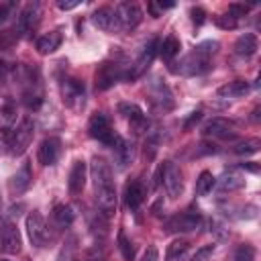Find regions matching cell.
Here are the masks:
<instances>
[{
	"label": "cell",
	"mask_w": 261,
	"mask_h": 261,
	"mask_svg": "<svg viewBox=\"0 0 261 261\" xmlns=\"http://www.w3.org/2000/svg\"><path fill=\"white\" fill-rule=\"evenodd\" d=\"M92 179H94V196L100 212L104 216H110L116 210V188L112 179V169L102 157L92 159Z\"/></svg>",
	"instance_id": "cell-1"
},
{
	"label": "cell",
	"mask_w": 261,
	"mask_h": 261,
	"mask_svg": "<svg viewBox=\"0 0 261 261\" xmlns=\"http://www.w3.org/2000/svg\"><path fill=\"white\" fill-rule=\"evenodd\" d=\"M218 43L216 41H204L200 43L190 55H186L179 63V67L171 69L175 73H184V75H198L202 71H206L210 67V57L216 53Z\"/></svg>",
	"instance_id": "cell-2"
},
{
	"label": "cell",
	"mask_w": 261,
	"mask_h": 261,
	"mask_svg": "<svg viewBox=\"0 0 261 261\" xmlns=\"http://www.w3.org/2000/svg\"><path fill=\"white\" fill-rule=\"evenodd\" d=\"M88 130H90V137H92V139L104 143L106 147H112V149H114V147L120 143V137L112 130L110 120H108L106 114H102V112L92 114V118H90V122H88Z\"/></svg>",
	"instance_id": "cell-3"
},
{
	"label": "cell",
	"mask_w": 261,
	"mask_h": 261,
	"mask_svg": "<svg viewBox=\"0 0 261 261\" xmlns=\"http://www.w3.org/2000/svg\"><path fill=\"white\" fill-rule=\"evenodd\" d=\"M120 80H128V71L124 69V65H120L116 61H104L102 65H98V69H96V88L98 90H108Z\"/></svg>",
	"instance_id": "cell-4"
},
{
	"label": "cell",
	"mask_w": 261,
	"mask_h": 261,
	"mask_svg": "<svg viewBox=\"0 0 261 261\" xmlns=\"http://www.w3.org/2000/svg\"><path fill=\"white\" fill-rule=\"evenodd\" d=\"M33 135H35V124L31 118H22L20 124L16 126V130H12L10 135V147H8V153L10 155H22L27 151V147L31 145L33 141Z\"/></svg>",
	"instance_id": "cell-5"
},
{
	"label": "cell",
	"mask_w": 261,
	"mask_h": 261,
	"mask_svg": "<svg viewBox=\"0 0 261 261\" xmlns=\"http://www.w3.org/2000/svg\"><path fill=\"white\" fill-rule=\"evenodd\" d=\"M61 98H63V104L73 108V110H80L86 102V88H84V82L75 80V77H65L61 82Z\"/></svg>",
	"instance_id": "cell-6"
},
{
	"label": "cell",
	"mask_w": 261,
	"mask_h": 261,
	"mask_svg": "<svg viewBox=\"0 0 261 261\" xmlns=\"http://www.w3.org/2000/svg\"><path fill=\"white\" fill-rule=\"evenodd\" d=\"M24 226H27V234H29V239L35 247H45L47 245L49 230H47V224H45V218L41 216V212H37V210L29 212V216L24 220Z\"/></svg>",
	"instance_id": "cell-7"
},
{
	"label": "cell",
	"mask_w": 261,
	"mask_h": 261,
	"mask_svg": "<svg viewBox=\"0 0 261 261\" xmlns=\"http://www.w3.org/2000/svg\"><path fill=\"white\" fill-rule=\"evenodd\" d=\"M116 20H118V27L120 31H133L139 27L141 18H143V12L141 8L135 4V2H120L116 8Z\"/></svg>",
	"instance_id": "cell-8"
},
{
	"label": "cell",
	"mask_w": 261,
	"mask_h": 261,
	"mask_svg": "<svg viewBox=\"0 0 261 261\" xmlns=\"http://www.w3.org/2000/svg\"><path fill=\"white\" fill-rule=\"evenodd\" d=\"M157 51H159V41H157V39H151V41L143 47V51H141L139 59L135 61V65H130V69H128V82L137 80L139 75H143V73L149 69V65L153 63Z\"/></svg>",
	"instance_id": "cell-9"
},
{
	"label": "cell",
	"mask_w": 261,
	"mask_h": 261,
	"mask_svg": "<svg viewBox=\"0 0 261 261\" xmlns=\"http://www.w3.org/2000/svg\"><path fill=\"white\" fill-rule=\"evenodd\" d=\"M202 216L198 210H186V212H179L175 216H171L167 222H165V228L169 232H190L194 228H198Z\"/></svg>",
	"instance_id": "cell-10"
},
{
	"label": "cell",
	"mask_w": 261,
	"mask_h": 261,
	"mask_svg": "<svg viewBox=\"0 0 261 261\" xmlns=\"http://www.w3.org/2000/svg\"><path fill=\"white\" fill-rule=\"evenodd\" d=\"M20 245L22 241H20V232L16 224L10 220H2L0 222V249L8 255H16L20 251Z\"/></svg>",
	"instance_id": "cell-11"
},
{
	"label": "cell",
	"mask_w": 261,
	"mask_h": 261,
	"mask_svg": "<svg viewBox=\"0 0 261 261\" xmlns=\"http://www.w3.org/2000/svg\"><path fill=\"white\" fill-rule=\"evenodd\" d=\"M161 177H163V184H165V190L171 198H177L184 190V181H181V171L175 163L171 161H165L161 167Z\"/></svg>",
	"instance_id": "cell-12"
},
{
	"label": "cell",
	"mask_w": 261,
	"mask_h": 261,
	"mask_svg": "<svg viewBox=\"0 0 261 261\" xmlns=\"http://www.w3.org/2000/svg\"><path fill=\"white\" fill-rule=\"evenodd\" d=\"M39 16H41L39 4H37V2H29V4L20 10V16H18V20H16V24H14V31L18 33V37L31 33V31L37 27Z\"/></svg>",
	"instance_id": "cell-13"
},
{
	"label": "cell",
	"mask_w": 261,
	"mask_h": 261,
	"mask_svg": "<svg viewBox=\"0 0 261 261\" xmlns=\"http://www.w3.org/2000/svg\"><path fill=\"white\" fill-rule=\"evenodd\" d=\"M59 153H61V141L57 137H49L39 145L37 159L41 165H53L59 159Z\"/></svg>",
	"instance_id": "cell-14"
},
{
	"label": "cell",
	"mask_w": 261,
	"mask_h": 261,
	"mask_svg": "<svg viewBox=\"0 0 261 261\" xmlns=\"http://www.w3.org/2000/svg\"><path fill=\"white\" fill-rule=\"evenodd\" d=\"M92 22H94L100 31H106V33H110V31H120L118 20H116V12H114V8H110V6H100V8L92 14Z\"/></svg>",
	"instance_id": "cell-15"
},
{
	"label": "cell",
	"mask_w": 261,
	"mask_h": 261,
	"mask_svg": "<svg viewBox=\"0 0 261 261\" xmlns=\"http://www.w3.org/2000/svg\"><path fill=\"white\" fill-rule=\"evenodd\" d=\"M202 135L204 137H212V139H232V124L224 118H212L202 126Z\"/></svg>",
	"instance_id": "cell-16"
},
{
	"label": "cell",
	"mask_w": 261,
	"mask_h": 261,
	"mask_svg": "<svg viewBox=\"0 0 261 261\" xmlns=\"http://www.w3.org/2000/svg\"><path fill=\"white\" fill-rule=\"evenodd\" d=\"M86 175H88V167L82 159L73 161L71 169H69V179H67V186H69V192L71 194H80L86 186Z\"/></svg>",
	"instance_id": "cell-17"
},
{
	"label": "cell",
	"mask_w": 261,
	"mask_h": 261,
	"mask_svg": "<svg viewBox=\"0 0 261 261\" xmlns=\"http://www.w3.org/2000/svg\"><path fill=\"white\" fill-rule=\"evenodd\" d=\"M31 181H33V171H31L29 161H24V163L20 165V169L10 177V192L18 196V194H22V192L29 190Z\"/></svg>",
	"instance_id": "cell-18"
},
{
	"label": "cell",
	"mask_w": 261,
	"mask_h": 261,
	"mask_svg": "<svg viewBox=\"0 0 261 261\" xmlns=\"http://www.w3.org/2000/svg\"><path fill=\"white\" fill-rule=\"evenodd\" d=\"M61 45V33L59 31H51V33H45L43 37L37 39V51L41 55H49L53 51H57Z\"/></svg>",
	"instance_id": "cell-19"
},
{
	"label": "cell",
	"mask_w": 261,
	"mask_h": 261,
	"mask_svg": "<svg viewBox=\"0 0 261 261\" xmlns=\"http://www.w3.org/2000/svg\"><path fill=\"white\" fill-rule=\"evenodd\" d=\"M257 49H259V41H257V37L253 33L241 35L237 39V43H234V53L241 55V57H251Z\"/></svg>",
	"instance_id": "cell-20"
},
{
	"label": "cell",
	"mask_w": 261,
	"mask_h": 261,
	"mask_svg": "<svg viewBox=\"0 0 261 261\" xmlns=\"http://www.w3.org/2000/svg\"><path fill=\"white\" fill-rule=\"evenodd\" d=\"M143 198H145V188H143L141 181H130V184H126V188H124V202H126V206H128L130 210H137V208L141 206Z\"/></svg>",
	"instance_id": "cell-21"
},
{
	"label": "cell",
	"mask_w": 261,
	"mask_h": 261,
	"mask_svg": "<svg viewBox=\"0 0 261 261\" xmlns=\"http://www.w3.org/2000/svg\"><path fill=\"white\" fill-rule=\"evenodd\" d=\"M51 216H53L55 226H59V228H69L71 222H73V218H75L73 208H71L69 204H57V206L53 208Z\"/></svg>",
	"instance_id": "cell-22"
},
{
	"label": "cell",
	"mask_w": 261,
	"mask_h": 261,
	"mask_svg": "<svg viewBox=\"0 0 261 261\" xmlns=\"http://www.w3.org/2000/svg\"><path fill=\"white\" fill-rule=\"evenodd\" d=\"M247 92H249V84L245 80H234V82H228L218 88V96H222V98H241Z\"/></svg>",
	"instance_id": "cell-23"
},
{
	"label": "cell",
	"mask_w": 261,
	"mask_h": 261,
	"mask_svg": "<svg viewBox=\"0 0 261 261\" xmlns=\"http://www.w3.org/2000/svg\"><path fill=\"white\" fill-rule=\"evenodd\" d=\"M188 251H190V243L184 241V239H177L173 241L167 251H165V261H184L188 257Z\"/></svg>",
	"instance_id": "cell-24"
},
{
	"label": "cell",
	"mask_w": 261,
	"mask_h": 261,
	"mask_svg": "<svg viewBox=\"0 0 261 261\" xmlns=\"http://www.w3.org/2000/svg\"><path fill=\"white\" fill-rule=\"evenodd\" d=\"M179 49H181V43H179V39L177 37H173V35H169V37H165L163 39V43H159V55L165 59V61H171L177 53H179Z\"/></svg>",
	"instance_id": "cell-25"
},
{
	"label": "cell",
	"mask_w": 261,
	"mask_h": 261,
	"mask_svg": "<svg viewBox=\"0 0 261 261\" xmlns=\"http://www.w3.org/2000/svg\"><path fill=\"white\" fill-rule=\"evenodd\" d=\"M114 151H116V159H118V165H120V167H126V165L133 161V157H135V147H133V143H128V141H124V139H120V143L114 147Z\"/></svg>",
	"instance_id": "cell-26"
},
{
	"label": "cell",
	"mask_w": 261,
	"mask_h": 261,
	"mask_svg": "<svg viewBox=\"0 0 261 261\" xmlns=\"http://www.w3.org/2000/svg\"><path fill=\"white\" fill-rule=\"evenodd\" d=\"M245 186V179H243V175H239V173H224L220 179H218V190H222V192H230V190H239V188H243Z\"/></svg>",
	"instance_id": "cell-27"
},
{
	"label": "cell",
	"mask_w": 261,
	"mask_h": 261,
	"mask_svg": "<svg viewBox=\"0 0 261 261\" xmlns=\"http://www.w3.org/2000/svg\"><path fill=\"white\" fill-rule=\"evenodd\" d=\"M214 184H216L214 175H212L210 171H202V173L198 175V179H196V194H198V196H206V194L214 188Z\"/></svg>",
	"instance_id": "cell-28"
},
{
	"label": "cell",
	"mask_w": 261,
	"mask_h": 261,
	"mask_svg": "<svg viewBox=\"0 0 261 261\" xmlns=\"http://www.w3.org/2000/svg\"><path fill=\"white\" fill-rule=\"evenodd\" d=\"M118 251H120V255H122L124 261H133L135 259V247H133L130 239L122 230L118 232Z\"/></svg>",
	"instance_id": "cell-29"
},
{
	"label": "cell",
	"mask_w": 261,
	"mask_h": 261,
	"mask_svg": "<svg viewBox=\"0 0 261 261\" xmlns=\"http://www.w3.org/2000/svg\"><path fill=\"white\" fill-rule=\"evenodd\" d=\"M259 147H261V141L259 139H247V141H241L234 147V153L237 155H251V153H257Z\"/></svg>",
	"instance_id": "cell-30"
},
{
	"label": "cell",
	"mask_w": 261,
	"mask_h": 261,
	"mask_svg": "<svg viewBox=\"0 0 261 261\" xmlns=\"http://www.w3.org/2000/svg\"><path fill=\"white\" fill-rule=\"evenodd\" d=\"M118 112H120V114H124V116L128 118V122H130V120H135V118L145 116V114H143V110H141L137 104H130V102H122V104H118Z\"/></svg>",
	"instance_id": "cell-31"
},
{
	"label": "cell",
	"mask_w": 261,
	"mask_h": 261,
	"mask_svg": "<svg viewBox=\"0 0 261 261\" xmlns=\"http://www.w3.org/2000/svg\"><path fill=\"white\" fill-rule=\"evenodd\" d=\"M214 22H216V27H220V29L228 31V29H234L239 20H237L230 12H222V14H216V16H214Z\"/></svg>",
	"instance_id": "cell-32"
},
{
	"label": "cell",
	"mask_w": 261,
	"mask_h": 261,
	"mask_svg": "<svg viewBox=\"0 0 261 261\" xmlns=\"http://www.w3.org/2000/svg\"><path fill=\"white\" fill-rule=\"evenodd\" d=\"M234 261H255V249L251 245H239L234 251Z\"/></svg>",
	"instance_id": "cell-33"
},
{
	"label": "cell",
	"mask_w": 261,
	"mask_h": 261,
	"mask_svg": "<svg viewBox=\"0 0 261 261\" xmlns=\"http://www.w3.org/2000/svg\"><path fill=\"white\" fill-rule=\"evenodd\" d=\"M16 41H18V33H16L14 29L0 33V49H2V51H4V49H10Z\"/></svg>",
	"instance_id": "cell-34"
},
{
	"label": "cell",
	"mask_w": 261,
	"mask_h": 261,
	"mask_svg": "<svg viewBox=\"0 0 261 261\" xmlns=\"http://www.w3.org/2000/svg\"><path fill=\"white\" fill-rule=\"evenodd\" d=\"M212 253H214V245H204V247H200V249L192 255L190 261H210Z\"/></svg>",
	"instance_id": "cell-35"
},
{
	"label": "cell",
	"mask_w": 261,
	"mask_h": 261,
	"mask_svg": "<svg viewBox=\"0 0 261 261\" xmlns=\"http://www.w3.org/2000/svg\"><path fill=\"white\" fill-rule=\"evenodd\" d=\"M10 135H12V130L10 128H0V153H4V151H8V147H10Z\"/></svg>",
	"instance_id": "cell-36"
},
{
	"label": "cell",
	"mask_w": 261,
	"mask_h": 261,
	"mask_svg": "<svg viewBox=\"0 0 261 261\" xmlns=\"http://www.w3.org/2000/svg\"><path fill=\"white\" fill-rule=\"evenodd\" d=\"M190 14H192V20H194L196 27H200V24L206 20V10L200 8V6H194V8L190 10Z\"/></svg>",
	"instance_id": "cell-37"
},
{
	"label": "cell",
	"mask_w": 261,
	"mask_h": 261,
	"mask_svg": "<svg viewBox=\"0 0 261 261\" xmlns=\"http://www.w3.org/2000/svg\"><path fill=\"white\" fill-rule=\"evenodd\" d=\"M0 110H2V116H4L8 122L14 118V104H12V100H10V98H6V100H4V104H2V108H0Z\"/></svg>",
	"instance_id": "cell-38"
},
{
	"label": "cell",
	"mask_w": 261,
	"mask_h": 261,
	"mask_svg": "<svg viewBox=\"0 0 261 261\" xmlns=\"http://www.w3.org/2000/svg\"><path fill=\"white\" fill-rule=\"evenodd\" d=\"M247 10H249V6H247V4H228V12H230L234 18H239V16L247 14Z\"/></svg>",
	"instance_id": "cell-39"
},
{
	"label": "cell",
	"mask_w": 261,
	"mask_h": 261,
	"mask_svg": "<svg viewBox=\"0 0 261 261\" xmlns=\"http://www.w3.org/2000/svg\"><path fill=\"white\" fill-rule=\"evenodd\" d=\"M10 71H12V67H10L6 61H2V59H0V84H6V82H8Z\"/></svg>",
	"instance_id": "cell-40"
},
{
	"label": "cell",
	"mask_w": 261,
	"mask_h": 261,
	"mask_svg": "<svg viewBox=\"0 0 261 261\" xmlns=\"http://www.w3.org/2000/svg\"><path fill=\"white\" fill-rule=\"evenodd\" d=\"M141 261H159V255H157V249L151 245V247H147V251L143 253V259Z\"/></svg>",
	"instance_id": "cell-41"
},
{
	"label": "cell",
	"mask_w": 261,
	"mask_h": 261,
	"mask_svg": "<svg viewBox=\"0 0 261 261\" xmlns=\"http://www.w3.org/2000/svg\"><path fill=\"white\" fill-rule=\"evenodd\" d=\"M77 4H80L77 0H59V2H57V6H59L61 10H71V8H75Z\"/></svg>",
	"instance_id": "cell-42"
},
{
	"label": "cell",
	"mask_w": 261,
	"mask_h": 261,
	"mask_svg": "<svg viewBox=\"0 0 261 261\" xmlns=\"http://www.w3.org/2000/svg\"><path fill=\"white\" fill-rule=\"evenodd\" d=\"M88 261H104V255H102V251L96 247V249H92V251H88Z\"/></svg>",
	"instance_id": "cell-43"
},
{
	"label": "cell",
	"mask_w": 261,
	"mask_h": 261,
	"mask_svg": "<svg viewBox=\"0 0 261 261\" xmlns=\"http://www.w3.org/2000/svg\"><path fill=\"white\" fill-rule=\"evenodd\" d=\"M200 116H202V112H192V116H190V118L186 120L184 128H186V130H190V128H192V124H196V122L200 120Z\"/></svg>",
	"instance_id": "cell-44"
},
{
	"label": "cell",
	"mask_w": 261,
	"mask_h": 261,
	"mask_svg": "<svg viewBox=\"0 0 261 261\" xmlns=\"http://www.w3.org/2000/svg\"><path fill=\"white\" fill-rule=\"evenodd\" d=\"M147 8H149V12H151V16H155V18H157V16H159V14H161V12H159V8H157V4H155V2H147Z\"/></svg>",
	"instance_id": "cell-45"
},
{
	"label": "cell",
	"mask_w": 261,
	"mask_h": 261,
	"mask_svg": "<svg viewBox=\"0 0 261 261\" xmlns=\"http://www.w3.org/2000/svg\"><path fill=\"white\" fill-rule=\"evenodd\" d=\"M12 8V4H2L0 6V20H4L6 16H8V10Z\"/></svg>",
	"instance_id": "cell-46"
},
{
	"label": "cell",
	"mask_w": 261,
	"mask_h": 261,
	"mask_svg": "<svg viewBox=\"0 0 261 261\" xmlns=\"http://www.w3.org/2000/svg\"><path fill=\"white\" fill-rule=\"evenodd\" d=\"M241 169H249V171L257 173V171H259V165H253V161H249V163H243V165H241Z\"/></svg>",
	"instance_id": "cell-47"
},
{
	"label": "cell",
	"mask_w": 261,
	"mask_h": 261,
	"mask_svg": "<svg viewBox=\"0 0 261 261\" xmlns=\"http://www.w3.org/2000/svg\"><path fill=\"white\" fill-rule=\"evenodd\" d=\"M253 120H255V122L259 120V108H255V110H253Z\"/></svg>",
	"instance_id": "cell-48"
},
{
	"label": "cell",
	"mask_w": 261,
	"mask_h": 261,
	"mask_svg": "<svg viewBox=\"0 0 261 261\" xmlns=\"http://www.w3.org/2000/svg\"><path fill=\"white\" fill-rule=\"evenodd\" d=\"M0 261H8V259H0Z\"/></svg>",
	"instance_id": "cell-49"
},
{
	"label": "cell",
	"mask_w": 261,
	"mask_h": 261,
	"mask_svg": "<svg viewBox=\"0 0 261 261\" xmlns=\"http://www.w3.org/2000/svg\"><path fill=\"white\" fill-rule=\"evenodd\" d=\"M73 261H77V259H73Z\"/></svg>",
	"instance_id": "cell-50"
}]
</instances>
